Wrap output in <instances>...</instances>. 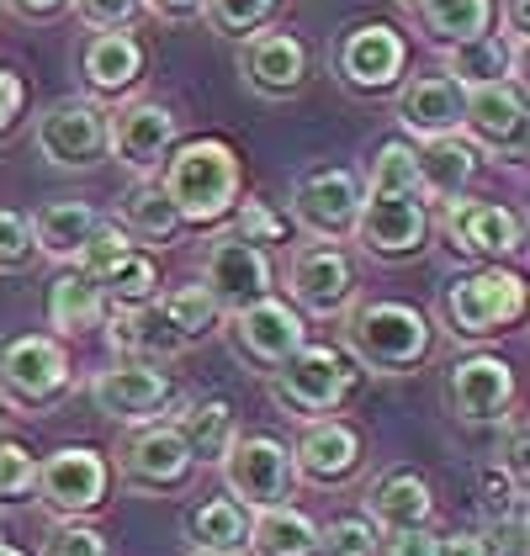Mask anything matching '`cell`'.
I'll use <instances>...</instances> for the list:
<instances>
[{
  "label": "cell",
  "mask_w": 530,
  "mask_h": 556,
  "mask_svg": "<svg viewBox=\"0 0 530 556\" xmlns=\"http://www.w3.org/2000/svg\"><path fill=\"white\" fill-rule=\"evenodd\" d=\"M340 324H345V344L340 350L355 361V371H371V377H403V371L425 366L430 344H436V329H430L425 307H414V302H393V298L351 302V313Z\"/></svg>",
  "instance_id": "cell-1"
},
{
  "label": "cell",
  "mask_w": 530,
  "mask_h": 556,
  "mask_svg": "<svg viewBox=\"0 0 530 556\" xmlns=\"http://www.w3.org/2000/svg\"><path fill=\"white\" fill-rule=\"evenodd\" d=\"M160 191L171 197L180 228L197 223V228H213L223 217L239 207V154L223 143V138H191V143H176L165 170L154 175Z\"/></svg>",
  "instance_id": "cell-2"
},
{
  "label": "cell",
  "mask_w": 530,
  "mask_h": 556,
  "mask_svg": "<svg viewBox=\"0 0 530 556\" xmlns=\"http://www.w3.org/2000/svg\"><path fill=\"white\" fill-rule=\"evenodd\" d=\"M520 318H526V281H520L515 270L483 265V270H467V276L445 281L441 324L451 340H462V344L499 340V334L515 329Z\"/></svg>",
  "instance_id": "cell-3"
},
{
  "label": "cell",
  "mask_w": 530,
  "mask_h": 556,
  "mask_svg": "<svg viewBox=\"0 0 530 556\" xmlns=\"http://www.w3.org/2000/svg\"><path fill=\"white\" fill-rule=\"evenodd\" d=\"M265 382H270V403H276L281 414H292L298 425H308V419H335V414L351 403L361 371H355V361L340 344H303V350H298L276 377H265Z\"/></svg>",
  "instance_id": "cell-4"
},
{
  "label": "cell",
  "mask_w": 530,
  "mask_h": 556,
  "mask_svg": "<svg viewBox=\"0 0 530 556\" xmlns=\"http://www.w3.org/2000/svg\"><path fill=\"white\" fill-rule=\"evenodd\" d=\"M351 239L366 250L371 260H419L430 244V207L419 191H371L361 186V213H355Z\"/></svg>",
  "instance_id": "cell-5"
},
{
  "label": "cell",
  "mask_w": 530,
  "mask_h": 556,
  "mask_svg": "<svg viewBox=\"0 0 530 556\" xmlns=\"http://www.w3.org/2000/svg\"><path fill=\"white\" fill-rule=\"evenodd\" d=\"M218 324L228 329V350H234L255 377H276V371L308 344L303 313L281 298H261V302H250V307H234V313H223Z\"/></svg>",
  "instance_id": "cell-6"
},
{
  "label": "cell",
  "mask_w": 530,
  "mask_h": 556,
  "mask_svg": "<svg viewBox=\"0 0 530 556\" xmlns=\"http://www.w3.org/2000/svg\"><path fill=\"white\" fill-rule=\"evenodd\" d=\"M70 382H75L70 350L53 334H16L0 344V403L43 414L70 392Z\"/></svg>",
  "instance_id": "cell-7"
},
{
  "label": "cell",
  "mask_w": 530,
  "mask_h": 556,
  "mask_svg": "<svg viewBox=\"0 0 530 556\" xmlns=\"http://www.w3.org/2000/svg\"><path fill=\"white\" fill-rule=\"evenodd\" d=\"M218 471H223L228 498L250 514L287 504L292 488H298L292 456H287V445H281L276 434H244V429H239V434L228 440V451H223Z\"/></svg>",
  "instance_id": "cell-8"
},
{
  "label": "cell",
  "mask_w": 530,
  "mask_h": 556,
  "mask_svg": "<svg viewBox=\"0 0 530 556\" xmlns=\"http://www.w3.org/2000/svg\"><path fill=\"white\" fill-rule=\"evenodd\" d=\"M106 488H112V467L96 445H59L38 462L33 504H43L53 519H86L106 504Z\"/></svg>",
  "instance_id": "cell-9"
},
{
  "label": "cell",
  "mask_w": 530,
  "mask_h": 556,
  "mask_svg": "<svg viewBox=\"0 0 530 556\" xmlns=\"http://www.w3.org/2000/svg\"><path fill=\"white\" fill-rule=\"evenodd\" d=\"M441 397H445V414L456 425H504L515 414V397H520V382H515V366L504 355H462L451 361L441 382Z\"/></svg>",
  "instance_id": "cell-10"
},
{
  "label": "cell",
  "mask_w": 530,
  "mask_h": 556,
  "mask_svg": "<svg viewBox=\"0 0 530 556\" xmlns=\"http://www.w3.org/2000/svg\"><path fill=\"white\" fill-rule=\"evenodd\" d=\"M462 132L478 149V160H504L520 165L530 143L526 123V86L520 80H499V86H472L462 101Z\"/></svg>",
  "instance_id": "cell-11"
},
{
  "label": "cell",
  "mask_w": 530,
  "mask_h": 556,
  "mask_svg": "<svg viewBox=\"0 0 530 556\" xmlns=\"http://www.w3.org/2000/svg\"><path fill=\"white\" fill-rule=\"evenodd\" d=\"M117 477H123V488H132V493L165 498V493H186V488H191L197 462H191L180 429L171 425V419H160V425H138L128 440H123Z\"/></svg>",
  "instance_id": "cell-12"
},
{
  "label": "cell",
  "mask_w": 530,
  "mask_h": 556,
  "mask_svg": "<svg viewBox=\"0 0 530 556\" xmlns=\"http://www.w3.org/2000/svg\"><path fill=\"white\" fill-rule=\"evenodd\" d=\"M403 70H408V43L388 22H355L335 43V75L355 96H382L403 86Z\"/></svg>",
  "instance_id": "cell-13"
},
{
  "label": "cell",
  "mask_w": 530,
  "mask_h": 556,
  "mask_svg": "<svg viewBox=\"0 0 530 556\" xmlns=\"http://www.w3.org/2000/svg\"><path fill=\"white\" fill-rule=\"evenodd\" d=\"M33 143L53 170H96L106 160V112L86 96H64L38 117Z\"/></svg>",
  "instance_id": "cell-14"
},
{
  "label": "cell",
  "mask_w": 530,
  "mask_h": 556,
  "mask_svg": "<svg viewBox=\"0 0 530 556\" xmlns=\"http://www.w3.org/2000/svg\"><path fill=\"white\" fill-rule=\"evenodd\" d=\"M287 207L313 244H340V239H351L355 213H361V175L340 170V165H318L292 186Z\"/></svg>",
  "instance_id": "cell-15"
},
{
  "label": "cell",
  "mask_w": 530,
  "mask_h": 556,
  "mask_svg": "<svg viewBox=\"0 0 530 556\" xmlns=\"http://www.w3.org/2000/svg\"><path fill=\"white\" fill-rule=\"evenodd\" d=\"M176 143H180L176 112L160 106V101H128V106L106 112V154L117 165H128L138 180H154L165 170Z\"/></svg>",
  "instance_id": "cell-16"
},
{
  "label": "cell",
  "mask_w": 530,
  "mask_h": 556,
  "mask_svg": "<svg viewBox=\"0 0 530 556\" xmlns=\"http://www.w3.org/2000/svg\"><path fill=\"white\" fill-rule=\"evenodd\" d=\"M90 403H96V414L138 429V425H160V419L176 408V387H171V377H165L160 366H149V361H117V366L96 371Z\"/></svg>",
  "instance_id": "cell-17"
},
{
  "label": "cell",
  "mask_w": 530,
  "mask_h": 556,
  "mask_svg": "<svg viewBox=\"0 0 530 556\" xmlns=\"http://www.w3.org/2000/svg\"><path fill=\"white\" fill-rule=\"evenodd\" d=\"M287 456H292V477L298 482L345 488L366 467V440L345 419H308V425H298V440L287 445Z\"/></svg>",
  "instance_id": "cell-18"
},
{
  "label": "cell",
  "mask_w": 530,
  "mask_h": 556,
  "mask_svg": "<svg viewBox=\"0 0 530 556\" xmlns=\"http://www.w3.org/2000/svg\"><path fill=\"white\" fill-rule=\"evenodd\" d=\"M441 228H445V239H451V250H462V255L478 260V265H499V260L520 255V244H526L520 213H509L504 202H488V197H456V202H445Z\"/></svg>",
  "instance_id": "cell-19"
},
{
  "label": "cell",
  "mask_w": 530,
  "mask_h": 556,
  "mask_svg": "<svg viewBox=\"0 0 530 556\" xmlns=\"http://www.w3.org/2000/svg\"><path fill=\"white\" fill-rule=\"evenodd\" d=\"M287 298L308 318H345L355 302V265L340 244H303L287 265Z\"/></svg>",
  "instance_id": "cell-20"
},
{
  "label": "cell",
  "mask_w": 530,
  "mask_h": 556,
  "mask_svg": "<svg viewBox=\"0 0 530 556\" xmlns=\"http://www.w3.org/2000/svg\"><path fill=\"white\" fill-rule=\"evenodd\" d=\"M270 260L265 250L255 244H244V239H234V233H218L213 244H207V255H202V292L218 302V313H234V307H250V302L270 298Z\"/></svg>",
  "instance_id": "cell-21"
},
{
  "label": "cell",
  "mask_w": 530,
  "mask_h": 556,
  "mask_svg": "<svg viewBox=\"0 0 530 556\" xmlns=\"http://www.w3.org/2000/svg\"><path fill=\"white\" fill-rule=\"evenodd\" d=\"M239 80L261 101H287L308 80V48L292 33H250L239 48Z\"/></svg>",
  "instance_id": "cell-22"
},
{
  "label": "cell",
  "mask_w": 530,
  "mask_h": 556,
  "mask_svg": "<svg viewBox=\"0 0 530 556\" xmlns=\"http://www.w3.org/2000/svg\"><path fill=\"white\" fill-rule=\"evenodd\" d=\"M462 101H467V90L456 86L451 75H414V80L398 86L393 117L419 143H436V138H456L462 132Z\"/></svg>",
  "instance_id": "cell-23"
},
{
  "label": "cell",
  "mask_w": 530,
  "mask_h": 556,
  "mask_svg": "<svg viewBox=\"0 0 530 556\" xmlns=\"http://www.w3.org/2000/svg\"><path fill=\"white\" fill-rule=\"evenodd\" d=\"M366 519L382 530V535H398V530H419L436 519V493L430 482L414 467H393L382 471L366 493Z\"/></svg>",
  "instance_id": "cell-24"
},
{
  "label": "cell",
  "mask_w": 530,
  "mask_h": 556,
  "mask_svg": "<svg viewBox=\"0 0 530 556\" xmlns=\"http://www.w3.org/2000/svg\"><path fill=\"white\" fill-rule=\"evenodd\" d=\"M478 149L456 132V138H436V143H425V149H414V175H419V197H425V207L430 202H456V197H467V186L478 180Z\"/></svg>",
  "instance_id": "cell-25"
},
{
  "label": "cell",
  "mask_w": 530,
  "mask_h": 556,
  "mask_svg": "<svg viewBox=\"0 0 530 556\" xmlns=\"http://www.w3.org/2000/svg\"><path fill=\"white\" fill-rule=\"evenodd\" d=\"M106 344L123 361H149V366H160V361H171V355L186 350L176 340V329L160 318L154 302L149 307H106Z\"/></svg>",
  "instance_id": "cell-26"
},
{
  "label": "cell",
  "mask_w": 530,
  "mask_h": 556,
  "mask_svg": "<svg viewBox=\"0 0 530 556\" xmlns=\"http://www.w3.org/2000/svg\"><path fill=\"white\" fill-rule=\"evenodd\" d=\"M143 75V48L132 33H90L80 48V80L90 96H123Z\"/></svg>",
  "instance_id": "cell-27"
},
{
  "label": "cell",
  "mask_w": 530,
  "mask_h": 556,
  "mask_svg": "<svg viewBox=\"0 0 530 556\" xmlns=\"http://www.w3.org/2000/svg\"><path fill=\"white\" fill-rule=\"evenodd\" d=\"M27 228H33V250L43 260L75 265V255L90 244V233L101 228V213L90 202H43L27 217Z\"/></svg>",
  "instance_id": "cell-28"
},
{
  "label": "cell",
  "mask_w": 530,
  "mask_h": 556,
  "mask_svg": "<svg viewBox=\"0 0 530 556\" xmlns=\"http://www.w3.org/2000/svg\"><path fill=\"white\" fill-rule=\"evenodd\" d=\"M180 535L191 552H207V556H239L250 546V509H239L228 493L223 498H202L191 504L186 519H180Z\"/></svg>",
  "instance_id": "cell-29"
},
{
  "label": "cell",
  "mask_w": 530,
  "mask_h": 556,
  "mask_svg": "<svg viewBox=\"0 0 530 556\" xmlns=\"http://www.w3.org/2000/svg\"><path fill=\"white\" fill-rule=\"evenodd\" d=\"M441 75H451L462 90L499 86V80H520V75H515V48H509L504 33H483V38H472V43L445 48V70ZM520 86H526V80H520Z\"/></svg>",
  "instance_id": "cell-30"
},
{
  "label": "cell",
  "mask_w": 530,
  "mask_h": 556,
  "mask_svg": "<svg viewBox=\"0 0 530 556\" xmlns=\"http://www.w3.org/2000/svg\"><path fill=\"white\" fill-rule=\"evenodd\" d=\"M171 425L180 429V440H186V451H191V462L197 467H218L223 451H228V440L239 434L234 429V408H228V397H197V403H186Z\"/></svg>",
  "instance_id": "cell-31"
},
{
  "label": "cell",
  "mask_w": 530,
  "mask_h": 556,
  "mask_svg": "<svg viewBox=\"0 0 530 556\" xmlns=\"http://www.w3.org/2000/svg\"><path fill=\"white\" fill-rule=\"evenodd\" d=\"M250 556H318V525L292 504L250 514Z\"/></svg>",
  "instance_id": "cell-32"
},
{
  "label": "cell",
  "mask_w": 530,
  "mask_h": 556,
  "mask_svg": "<svg viewBox=\"0 0 530 556\" xmlns=\"http://www.w3.org/2000/svg\"><path fill=\"white\" fill-rule=\"evenodd\" d=\"M414 22L430 43L456 48V43H472L493 33V0H419L414 5Z\"/></svg>",
  "instance_id": "cell-33"
},
{
  "label": "cell",
  "mask_w": 530,
  "mask_h": 556,
  "mask_svg": "<svg viewBox=\"0 0 530 556\" xmlns=\"http://www.w3.org/2000/svg\"><path fill=\"white\" fill-rule=\"evenodd\" d=\"M106 318V298H101V287L80 276L75 265H64L59 276H53V287H48V324L59 329V334H80V329H96Z\"/></svg>",
  "instance_id": "cell-34"
},
{
  "label": "cell",
  "mask_w": 530,
  "mask_h": 556,
  "mask_svg": "<svg viewBox=\"0 0 530 556\" xmlns=\"http://www.w3.org/2000/svg\"><path fill=\"white\" fill-rule=\"evenodd\" d=\"M117 213H123V233L128 239H149V244H171L180 233V217L171 207V197L160 191V180H132L128 197L117 202Z\"/></svg>",
  "instance_id": "cell-35"
},
{
  "label": "cell",
  "mask_w": 530,
  "mask_h": 556,
  "mask_svg": "<svg viewBox=\"0 0 530 556\" xmlns=\"http://www.w3.org/2000/svg\"><path fill=\"white\" fill-rule=\"evenodd\" d=\"M96 287H101L106 307H149V302L160 298V265L138 244V250H128L106 276H96Z\"/></svg>",
  "instance_id": "cell-36"
},
{
  "label": "cell",
  "mask_w": 530,
  "mask_h": 556,
  "mask_svg": "<svg viewBox=\"0 0 530 556\" xmlns=\"http://www.w3.org/2000/svg\"><path fill=\"white\" fill-rule=\"evenodd\" d=\"M154 307H160V318L176 329V340L180 344H197L202 334H213L218 329V302L207 298L197 281L191 287H176V292H165V298H154Z\"/></svg>",
  "instance_id": "cell-37"
},
{
  "label": "cell",
  "mask_w": 530,
  "mask_h": 556,
  "mask_svg": "<svg viewBox=\"0 0 530 556\" xmlns=\"http://www.w3.org/2000/svg\"><path fill=\"white\" fill-rule=\"evenodd\" d=\"M276 0H202V22L218 33V38H250V33H265Z\"/></svg>",
  "instance_id": "cell-38"
},
{
  "label": "cell",
  "mask_w": 530,
  "mask_h": 556,
  "mask_svg": "<svg viewBox=\"0 0 530 556\" xmlns=\"http://www.w3.org/2000/svg\"><path fill=\"white\" fill-rule=\"evenodd\" d=\"M318 556H382V530L366 514H340L318 530Z\"/></svg>",
  "instance_id": "cell-39"
},
{
  "label": "cell",
  "mask_w": 530,
  "mask_h": 556,
  "mask_svg": "<svg viewBox=\"0 0 530 556\" xmlns=\"http://www.w3.org/2000/svg\"><path fill=\"white\" fill-rule=\"evenodd\" d=\"M361 186H371V191H419V175H414V143H403V138L382 143Z\"/></svg>",
  "instance_id": "cell-40"
},
{
  "label": "cell",
  "mask_w": 530,
  "mask_h": 556,
  "mask_svg": "<svg viewBox=\"0 0 530 556\" xmlns=\"http://www.w3.org/2000/svg\"><path fill=\"white\" fill-rule=\"evenodd\" d=\"M38 482V456L22 440H0V509L5 504H27Z\"/></svg>",
  "instance_id": "cell-41"
},
{
  "label": "cell",
  "mask_w": 530,
  "mask_h": 556,
  "mask_svg": "<svg viewBox=\"0 0 530 556\" xmlns=\"http://www.w3.org/2000/svg\"><path fill=\"white\" fill-rule=\"evenodd\" d=\"M128 250H138V244H132V239L123 233V228H117V223H106V217H101V228L90 233V244L80 250V255H75V270L96 281V276H106V270H112L117 260L128 255Z\"/></svg>",
  "instance_id": "cell-42"
},
{
  "label": "cell",
  "mask_w": 530,
  "mask_h": 556,
  "mask_svg": "<svg viewBox=\"0 0 530 556\" xmlns=\"http://www.w3.org/2000/svg\"><path fill=\"white\" fill-rule=\"evenodd\" d=\"M38 556H106V535L86 519H53Z\"/></svg>",
  "instance_id": "cell-43"
},
{
  "label": "cell",
  "mask_w": 530,
  "mask_h": 556,
  "mask_svg": "<svg viewBox=\"0 0 530 556\" xmlns=\"http://www.w3.org/2000/svg\"><path fill=\"white\" fill-rule=\"evenodd\" d=\"M234 239H244V244H255V250L281 244V239H287V217H276L265 202L244 197V202L234 207Z\"/></svg>",
  "instance_id": "cell-44"
},
{
  "label": "cell",
  "mask_w": 530,
  "mask_h": 556,
  "mask_svg": "<svg viewBox=\"0 0 530 556\" xmlns=\"http://www.w3.org/2000/svg\"><path fill=\"white\" fill-rule=\"evenodd\" d=\"M33 260H38V250H33L27 217L11 213V207H0V276H16V270H27Z\"/></svg>",
  "instance_id": "cell-45"
},
{
  "label": "cell",
  "mask_w": 530,
  "mask_h": 556,
  "mask_svg": "<svg viewBox=\"0 0 530 556\" xmlns=\"http://www.w3.org/2000/svg\"><path fill=\"white\" fill-rule=\"evenodd\" d=\"M143 5L138 0H75V16L96 33H128V22Z\"/></svg>",
  "instance_id": "cell-46"
},
{
  "label": "cell",
  "mask_w": 530,
  "mask_h": 556,
  "mask_svg": "<svg viewBox=\"0 0 530 556\" xmlns=\"http://www.w3.org/2000/svg\"><path fill=\"white\" fill-rule=\"evenodd\" d=\"M382 556H441V530L419 525V530H398V535H382Z\"/></svg>",
  "instance_id": "cell-47"
},
{
  "label": "cell",
  "mask_w": 530,
  "mask_h": 556,
  "mask_svg": "<svg viewBox=\"0 0 530 556\" xmlns=\"http://www.w3.org/2000/svg\"><path fill=\"white\" fill-rule=\"evenodd\" d=\"M504 471L526 488V414L504 419Z\"/></svg>",
  "instance_id": "cell-48"
},
{
  "label": "cell",
  "mask_w": 530,
  "mask_h": 556,
  "mask_svg": "<svg viewBox=\"0 0 530 556\" xmlns=\"http://www.w3.org/2000/svg\"><path fill=\"white\" fill-rule=\"evenodd\" d=\"M143 11H154L160 22L171 27H186V22H202V0H138Z\"/></svg>",
  "instance_id": "cell-49"
},
{
  "label": "cell",
  "mask_w": 530,
  "mask_h": 556,
  "mask_svg": "<svg viewBox=\"0 0 530 556\" xmlns=\"http://www.w3.org/2000/svg\"><path fill=\"white\" fill-rule=\"evenodd\" d=\"M441 556H493V552H488L483 530H451V535H441Z\"/></svg>",
  "instance_id": "cell-50"
},
{
  "label": "cell",
  "mask_w": 530,
  "mask_h": 556,
  "mask_svg": "<svg viewBox=\"0 0 530 556\" xmlns=\"http://www.w3.org/2000/svg\"><path fill=\"white\" fill-rule=\"evenodd\" d=\"M22 101H27L22 80H16L11 70H0V128H11V117L22 112Z\"/></svg>",
  "instance_id": "cell-51"
},
{
  "label": "cell",
  "mask_w": 530,
  "mask_h": 556,
  "mask_svg": "<svg viewBox=\"0 0 530 556\" xmlns=\"http://www.w3.org/2000/svg\"><path fill=\"white\" fill-rule=\"evenodd\" d=\"M5 5H11L22 22H53V16H59L70 0H5Z\"/></svg>",
  "instance_id": "cell-52"
},
{
  "label": "cell",
  "mask_w": 530,
  "mask_h": 556,
  "mask_svg": "<svg viewBox=\"0 0 530 556\" xmlns=\"http://www.w3.org/2000/svg\"><path fill=\"white\" fill-rule=\"evenodd\" d=\"M0 556H22V552H16V546H5V541H0Z\"/></svg>",
  "instance_id": "cell-53"
},
{
  "label": "cell",
  "mask_w": 530,
  "mask_h": 556,
  "mask_svg": "<svg viewBox=\"0 0 530 556\" xmlns=\"http://www.w3.org/2000/svg\"><path fill=\"white\" fill-rule=\"evenodd\" d=\"M398 5H408V11H414V5H419V0H398Z\"/></svg>",
  "instance_id": "cell-54"
},
{
  "label": "cell",
  "mask_w": 530,
  "mask_h": 556,
  "mask_svg": "<svg viewBox=\"0 0 530 556\" xmlns=\"http://www.w3.org/2000/svg\"><path fill=\"white\" fill-rule=\"evenodd\" d=\"M0 425H5V403H0Z\"/></svg>",
  "instance_id": "cell-55"
},
{
  "label": "cell",
  "mask_w": 530,
  "mask_h": 556,
  "mask_svg": "<svg viewBox=\"0 0 530 556\" xmlns=\"http://www.w3.org/2000/svg\"><path fill=\"white\" fill-rule=\"evenodd\" d=\"M186 556H207V552H186Z\"/></svg>",
  "instance_id": "cell-56"
}]
</instances>
